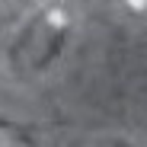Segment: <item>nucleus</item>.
<instances>
[{"mask_svg": "<svg viewBox=\"0 0 147 147\" xmlns=\"http://www.w3.org/2000/svg\"><path fill=\"white\" fill-rule=\"evenodd\" d=\"M67 29H70V13L67 7L55 3V7H48L42 16H35L26 32L19 35V42L13 45V51H10V64L22 74H29V70H42L48 61H51L58 51H61V45L67 38Z\"/></svg>", "mask_w": 147, "mask_h": 147, "instance_id": "f257e3e1", "label": "nucleus"}, {"mask_svg": "<svg viewBox=\"0 0 147 147\" xmlns=\"http://www.w3.org/2000/svg\"><path fill=\"white\" fill-rule=\"evenodd\" d=\"M0 147H35V141L29 138V131H22L19 125L0 118Z\"/></svg>", "mask_w": 147, "mask_h": 147, "instance_id": "f03ea898", "label": "nucleus"}, {"mask_svg": "<svg viewBox=\"0 0 147 147\" xmlns=\"http://www.w3.org/2000/svg\"><path fill=\"white\" fill-rule=\"evenodd\" d=\"M128 10H134V13H144V10H147V0H128Z\"/></svg>", "mask_w": 147, "mask_h": 147, "instance_id": "7ed1b4c3", "label": "nucleus"}, {"mask_svg": "<svg viewBox=\"0 0 147 147\" xmlns=\"http://www.w3.org/2000/svg\"><path fill=\"white\" fill-rule=\"evenodd\" d=\"M102 147H125V144H102Z\"/></svg>", "mask_w": 147, "mask_h": 147, "instance_id": "20e7f679", "label": "nucleus"}]
</instances>
